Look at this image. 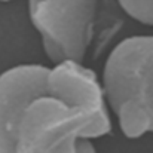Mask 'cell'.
<instances>
[{"mask_svg":"<svg viewBox=\"0 0 153 153\" xmlns=\"http://www.w3.org/2000/svg\"><path fill=\"white\" fill-rule=\"evenodd\" d=\"M102 85L125 137L153 132V36H131L108 53Z\"/></svg>","mask_w":153,"mask_h":153,"instance_id":"cell-1","label":"cell"},{"mask_svg":"<svg viewBox=\"0 0 153 153\" xmlns=\"http://www.w3.org/2000/svg\"><path fill=\"white\" fill-rule=\"evenodd\" d=\"M91 117L45 94L24 110L15 135V153H97L89 140Z\"/></svg>","mask_w":153,"mask_h":153,"instance_id":"cell-2","label":"cell"},{"mask_svg":"<svg viewBox=\"0 0 153 153\" xmlns=\"http://www.w3.org/2000/svg\"><path fill=\"white\" fill-rule=\"evenodd\" d=\"M97 0H28L31 24L52 62L83 61L92 39Z\"/></svg>","mask_w":153,"mask_h":153,"instance_id":"cell-3","label":"cell"},{"mask_svg":"<svg viewBox=\"0 0 153 153\" xmlns=\"http://www.w3.org/2000/svg\"><path fill=\"white\" fill-rule=\"evenodd\" d=\"M46 94L64 104L83 110L91 117L89 140L111 131V117L102 80L82 61L62 59L48 70Z\"/></svg>","mask_w":153,"mask_h":153,"instance_id":"cell-4","label":"cell"},{"mask_svg":"<svg viewBox=\"0 0 153 153\" xmlns=\"http://www.w3.org/2000/svg\"><path fill=\"white\" fill-rule=\"evenodd\" d=\"M48 67L21 64L0 74V153H15V135L27 105L46 94Z\"/></svg>","mask_w":153,"mask_h":153,"instance_id":"cell-5","label":"cell"},{"mask_svg":"<svg viewBox=\"0 0 153 153\" xmlns=\"http://www.w3.org/2000/svg\"><path fill=\"white\" fill-rule=\"evenodd\" d=\"M120 7L140 24L153 27V0H117Z\"/></svg>","mask_w":153,"mask_h":153,"instance_id":"cell-6","label":"cell"},{"mask_svg":"<svg viewBox=\"0 0 153 153\" xmlns=\"http://www.w3.org/2000/svg\"><path fill=\"white\" fill-rule=\"evenodd\" d=\"M0 1H12V0H0Z\"/></svg>","mask_w":153,"mask_h":153,"instance_id":"cell-7","label":"cell"}]
</instances>
